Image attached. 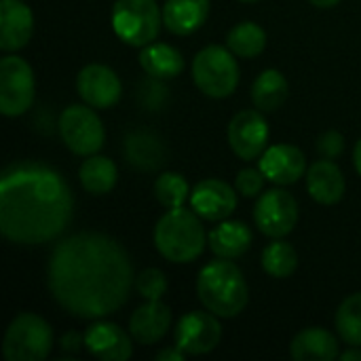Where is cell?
<instances>
[{
  "label": "cell",
  "mask_w": 361,
  "mask_h": 361,
  "mask_svg": "<svg viewBox=\"0 0 361 361\" xmlns=\"http://www.w3.org/2000/svg\"><path fill=\"white\" fill-rule=\"evenodd\" d=\"M47 283L55 302L72 317L102 319L129 300L133 269L116 239L102 233H78L53 247Z\"/></svg>",
  "instance_id": "6da1fadb"
},
{
  "label": "cell",
  "mask_w": 361,
  "mask_h": 361,
  "mask_svg": "<svg viewBox=\"0 0 361 361\" xmlns=\"http://www.w3.org/2000/svg\"><path fill=\"white\" fill-rule=\"evenodd\" d=\"M74 197L63 176L36 161L8 165L0 178V231L17 245L57 239L72 220Z\"/></svg>",
  "instance_id": "7a4b0ae2"
},
{
  "label": "cell",
  "mask_w": 361,
  "mask_h": 361,
  "mask_svg": "<svg viewBox=\"0 0 361 361\" xmlns=\"http://www.w3.org/2000/svg\"><path fill=\"white\" fill-rule=\"evenodd\" d=\"M197 294L207 311L224 319L237 317L250 302V290L241 269L226 258L212 260L199 271Z\"/></svg>",
  "instance_id": "3957f363"
},
{
  "label": "cell",
  "mask_w": 361,
  "mask_h": 361,
  "mask_svg": "<svg viewBox=\"0 0 361 361\" xmlns=\"http://www.w3.org/2000/svg\"><path fill=\"white\" fill-rule=\"evenodd\" d=\"M207 243V235L201 224V216L192 209H169L154 226V245L163 258L176 264L197 260Z\"/></svg>",
  "instance_id": "277c9868"
},
{
  "label": "cell",
  "mask_w": 361,
  "mask_h": 361,
  "mask_svg": "<svg viewBox=\"0 0 361 361\" xmlns=\"http://www.w3.org/2000/svg\"><path fill=\"white\" fill-rule=\"evenodd\" d=\"M192 78L199 91L209 97L224 99L239 85V66L231 49L209 44L192 59Z\"/></svg>",
  "instance_id": "5b68a950"
},
{
  "label": "cell",
  "mask_w": 361,
  "mask_h": 361,
  "mask_svg": "<svg viewBox=\"0 0 361 361\" xmlns=\"http://www.w3.org/2000/svg\"><path fill=\"white\" fill-rule=\"evenodd\" d=\"M163 11L154 0H116L112 6L114 34L129 47H146L157 40Z\"/></svg>",
  "instance_id": "8992f818"
},
{
  "label": "cell",
  "mask_w": 361,
  "mask_h": 361,
  "mask_svg": "<svg viewBox=\"0 0 361 361\" xmlns=\"http://www.w3.org/2000/svg\"><path fill=\"white\" fill-rule=\"evenodd\" d=\"M51 349L53 330L34 313L17 315L11 322L2 343V353L8 361H42L49 357Z\"/></svg>",
  "instance_id": "52a82bcc"
},
{
  "label": "cell",
  "mask_w": 361,
  "mask_h": 361,
  "mask_svg": "<svg viewBox=\"0 0 361 361\" xmlns=\"http://www.w3.org/2000/svg\"><path fill=\"white\" fill-rule=\"evenodd\" d=\"M59 133L63 144L80 157L97 154L106 140V129L93 106H68L59 116Z\"/></svg>",
  "instance_id": "ba28073f"
},
{
  "label": "cell",
  "mask_w": 361,
  "mask_h": 361,
  "mask_svg": "<svg viewBox=\"0 0 361 361\" xmlns=\"http://www.w3.org/2000/svg\"><path fill=\"white\" fill-rule=\"evenodd\" d=\"M34 72L30 63L17 55L0 61V110L4 116H21L34 102Z\"/></svg>",
  "instance_id": "9c48e42d"
},
{
  "label": "cell",
  "mask_w": 361,
  "mask_h": 361,
  "mask_svg": "<svg viewBox=\"0 0 361 361\" xmlns=\"http://www.w3.org/2000/svg\"><path fill=\"white\" fill-rule=\"evenodd\" d=\"M254 222L262 235L283 239L298 224V203L288 190L281 188L262 192L254 209Z\"/></svg>",
  "instance_id": "30bf717a"
},
{
  "label": "cell",
  "mask_w": 361,
  "mask_h": 361,
  "mask_svg": "<svg viewBox=\"0 0 361 361\" xmlns=\"http://www.w3.org/2000/svg\"><path fill=\"white\" fill-rule=\"evenodd\" d=\"M212 311H192L178 322L176 347L186 355L212 353L222 341V326Z\"/></svg>",
  "instance_id": "8fae6325"
},
{
  "label": "cell",
  "mask_w": 361,
  "mask_h": 361,
  "mask_svg": "<svg viewBox=\"0 0 361 361\" xmlns=\"http://www.w3.org/2000/svg\"><path fill=\"white\" fill-rule=\"evenodd\" d=\"M269 142V123L262 110H241L228 125V144L243 161L262 157Z\"/></svg>",
  "instance_id": "7c38bea8"
},
{
  "label": "cell",
  "mask_w": 361,
  "mask_h": 361,
  "mask_svg": "<svg viewBox=\"0 0 361 361\" xmlns=\"http://www.w3.org/2000/svg\"><path fill=\"white\" fill-rule=\"evenodd\" d=\"M76 89L87 106L102 108V110L112 108L121 99V93H123V85L116 72L102 63L85 66L78 72Z\"/></svg>",
  "instance_id": "4fadbf2b"
},
{
  "label": "cell",
  "mask_w": 361,
  "mask_h": 361,
  "mask_svg": "<svg viewBox=\"0 0 361 361\" xmlns=\"http://www.w3.org/2000/svg\"><path fill=\"white\" fill-rule=\"evenodd\" d=\"M237 188L222 180H203L190 192L192 209L209 222H222L237 209Z\"/></svg>",
  "instance_id": "5bb4252c"
},
{
  "label": "cell",
  "mask_w": 361,
  "mask_h": 361,
  "mask_svg": "<svg viewBox=\"0 0 361 361\" xmlns=\"http://www.w3.org/2000/svg\"><path fill=\"white\" fill-rule=\"evenodd\" d=\"M131 334L110 322H95L85 332L87 351L102 361H127L133 353Z\"/></svg>",
  "instance_id": "9a60e30c"
},
{
  "label": "cell",
  "mask_w": 361,
  "mask_h": 361,
  "mask_svg": "<svg viewBox=\"0 0 361 361\" xmlns=\"http://www.w3.org/2000/svg\"><path fill=\"white\" fill-rule=\"evenodd\" d=\"M307 159L300 148L292 144H275L260 157V171L267 180L279 186L298 182L305 176Z\"/></svg>",
  "instance_id": "2e32d148"
},
{
  "label": "cell",
  "mask_w": 361,
  "mask_h": 361,
  "mask_svg": "<svg viewBox=\"0 0 361 361\" xmlns=\"http://www.w3.org/2000/svg\"><path fill=\"white\" fill-rule=\"evenodd\" d=\"M34 32V15L21 0L0 2V49L13 53L23 49Z\"/></svg>",
  "instance_id": "e0dca14e"
},
{
  "label": "cell",
  "mask_w": 361,
  "mask_h": 361,
  "mask_svg": "<svg viewBox=\"0 0 361 361\" xmlns=\"http://www.w3.org/2000/svg\"><path fill=\"white\" fill-rule=\"evenodd\" d=\"M171 328V309L161 300H146L129 317V334L140 345H157Z\"/></svg>",
  "instance_id": "ac0fdd59"
},
{
  "label": "cell",
  "mask_w": 361,
  "mask_h": 361,
  "mask_svg": "<svg viewBox=\"0 0 361 361\" xmlns=\"http://www.w3.org/2000/svg\"><path fill=\"white\" fill-rule=\"evenodd\" d=\"M345 176L332 159L313 163L307 171V190L322 205H334L345 197Z\"/></svg>",
  "instance_id": "d6986e66"
},
{
  "label": "cell",
  "mask_w": 361,
  "mask_h": 361,
  "mask_svg": "<svg viewBox=\"0 0 361 361\" xmlns=\"http://www.w3.org/2000/svg\"><path fill=\"white\" fill-rule=\"evenodd\" d=\"M209 15V0H167L163 6V25L176 36L195 34Z\"/></svg>",
  "instance_id": "ffe728a7"
},
{
  "label": "cell",
  "mask_w": 361,
  "mask_h": 361,
  "mask_svg": "<svg viewBox=\"0 0 361 361\" xmlns=\"http://www.w3.org/2000/svg\"><path fill=\"white\" fill-rule=\"evenodd\" d=\"M207 243L218 258L235 260L252 247V231L245 222H239V220L224 222L222 220L209 233Z\"/></svg>",
  "instance_id": "44dd1931"
},
{
  "label": "cell",
  "mask_w": 361,
  "mask_h": 361,
  "mask_svg": "<svg viewBox=\"0 0 361 361\" xmlns=\"http://www.w3.org/2000/svg\"><path fill=\"white\" fill-rule=\"evenodd\" d=\"M290 353L296 361H332L341 357L336 336L324 328L302 330L292 341Z\"/></svg>",
  "instance_id": "7402d4cb"
},
{
  "label": "cell",
  "mask_w": 361,
  "mask_h": 361,
  "mask_svg": "<svg viewBox=\"0 0 361 361\" xmlns=\"http://www.w3.org/2000/svg\"><path fill=\"white\" fill-rule=\"evenodd\" d=\"M140 66L152 78L167 80V78H176L178 74H182V70H184V57L171 44L150 42V44L142 47Z\"/></svg>",
  "instance_id": "603a6c76"
},
{
  "label": "cell",
  "mask_w": 361,
  "mask_h": 361,
  "mask_svg": "<svg viewBox=\"0 0 361 361\" xmlns=\"http://www.w3.org/2000/svg\"><path fill=\"white\" fill-rule=\"evenodd\" d=\"M290 95L288 78L279 70H264L252 85V99L254 106L262 112L279 110Z\"/></svg>",
  "instance_id": "cb8c5ba5"
},
{
  "label": "cell",
  "mask_w": 361,
  "mask_h": 361,
  "mask_svg": "<svg viewBox=\"0 0 361 361\" xmlns=\"http://www.w3.org/2000/svg\"><path fill=\"white\" fill-rule=\"evenodd\" d=\"M80 184L87 192L91 195H106L116 186L118 180V171L116 165L108 159V157H99V154H91L82 161L80 169Z\"/></svg>",
  "instance_id": "d4e9b609"
},
{
  "label": "cell",
  "mask_w": 361,
  "mask_h": 361,
  "mask_svg": "<svg viewBox=\"0 0 361 361\" xmlns=\"http://www.w3.org/2000/svg\"><path fill=\"white\" fill-rule=\"evenodd\" d=\"M125 154L129 159V163L142 171H152L157 169L161 163H163V146L161 142L146 133V131H137V133H131L127 137V144H125Z\"/></svg>",
  "instance_id": "484cf974"
},
{
  "label": "cell",
  "mask_w": 361,
  "mask_h": 361,
  "mask_svg": "<svg viewBox=\"0 0 361 361\" xmlns=\"http://www.w3.org/2000/svg\"><path fill=\"white\" fill-rule=\"evenodd\" d=\"M226 47L237 57H245V59L258 57L267 47V32L254 21L237 23L226 36Z\"/></svg>",
  "instance_id": "4316f807"
},
{
  "label": "cell",
  "mask_w": 361,
  "mask_h": 361,
  "mask_svg": "<svg viewBox=\"0 0 361 361\" xmlns=\"http://www.w3.org/2000/svg\"><path fill=\"white\" fill-rule=\"evenodd\" d=\"M298 267V254L288 241H273L264 247L262 252V269L275 277V279H286L290 277Z\"/></svg>",
  "instance_id": "83f0119b"
},
{
  "label": "cell",
  "mask_w": 361,
  "mask_h": 361,
  "mask_svg": "<svg viewBox=\"0 0 361 361\" xmlns=\"http://www.w3.org/2000/svg\"><path fill=\"white\" fill-rule=\"evenodd\" d=\"M336 330L349 347H361V292L351 294L338 307Z\"/></svg>",
  "instance_id": "f1b7e54d"
},
{
  "label": "cell",
  "mask_w": 361,
  "mask_h": 361,
  "mask_svg": "<svg viewBox=\"0 0 361 361\" xmlns=\"http://www.w3.org/2000/svg\"><path fill=\"white\" fill-rule=\"evenodd\" d=\"M190 192L192 190H190L186 178L180 176V173H176V171L161 173L157 178V182H154V197L167 209L182 207L186 203V199L190 197Z\"/></svg>",
  "instance_id": "f546056e"
},
{
  "label": "cell",
  "mask_w": 361,
  "mask_h": 361,
  "mask_svg": "<svg viewBox=\"0 0 361 361\" xmlns=\"http://www.w3.org/2000/svg\"><path fill=\"white\" fill-rule=\"evenodd\" d=\"M135 290L144 300H161L167 292V277L159 269H146L135 277Z\"/></svg>",
  "instance_id": "4dcf8cb0"
},
{
  "label": "cell",
  "mask_w": 361,
  "mask_h": 361,
  "mask_svg": "<svg viewBox=\"0 0 361 361\" xmlns=\"http://www.w3.org/2000/svg\"><path fill=\"white\" fill-rule=\"evenodd\" d=\"M264 180H267V178H264V173L260 171V167H258V169L245 167V169H241V171L237 173L235 188H237V192H241L243 197L254 199V197H258V195L262 192Z\"/></svg>",
  "instance_id": "1f68e13d"
},
{
  "label": "cell",
  "mask_w": 361,
  "mask_h": 361,
  "mask_svg": "<svg viewBox=\"0 0 361 361\" xmlns=\"http://www.w3.org/2000/svg\"><path fill=\"white\" fill-rule=\"evenodd\" d=\"M345 150V137L338 131H326L317 140V152L324 159H336Z\"/></svg>",
  "instance_id": "d6a6232c"
},
{
  "label": "cell",
  "mask_w": 361,
  "mask_h": 361,
  "mask_svg": "<svg viewBox=\"0 0 361 361\" xmlns=\"http://www.w3.org/2000/svg\"><path fill=\"white\" fill-rule=\"evenodd\" d=\"M85 345V336H80L78 332H68L61 336V351L72 355V353H78L80 347Z\"/></svg>",
  "instance_id": "836d02e7"
},
{
  "label": "cell",
  "mask_w": 361,
  "mask_h": 361,
  "mask_svg": "<svg viewBox=\"0 0 361 361\" xmlns=\"http://www.w3.org/2000/svg\"><path fill=\"white\" fill-rule=\"evenodd\" d=\"M184 351L182 349H178V347H173V349H163L161 353H157V361H182L184 360Z\"/></svg>",
  "instance_id": "e575fe53"
},
{
  "label": "cell",
  "mask_w": 361,
  "mask_h": 361,
  "mask_svg": "<svg viewBox=\"0 0 361 361\" xmlns=\"http://www.w3.org/2000/svg\"><path fill=\"white\" fill-rule=\"evenodd\" d=\"M341 360L343 361H361V349L360 347H351L349 351L341 353Z\"/></svg>",
  "instance_id": "d590c367"
},
{
  "label": "cell",
  "mask_w": 361,
  "mask_h": 361,
  "mask_svg": "<svg viewBox=\"0 0 361 361\" xmlns=\"http://www.w3.org/2000/svg\"><path fill=\"white\" fill-rule=\"evenodd\" d=\"M311 4H315V6H319V8H332V6H336L341 0H309Z\"/></svg>",
  "instance_id": "8d00e7d4"
},
{
  "label": "cell",
  "mask_w": 361,
  "mask_h": 361,
  "mask_svg": "<svg viewBox=\"0 0 361 361\" xmlns=\"http://www.w3.org/2000/svg\"><path fill=\"white\" fill-rule=\"evenodd\" d=\"M353 163H355V169L361 176V140L355 144V152H353Z\"/></svg>",
  "instance_id": "74e56055"
},
{
  "label": "cell",
  "mask_w": 361,
  "mask_h": 361,
  "mask_svg": "<svg viewBox=\"0 0 361 361\" xmlns=\"http://www.w3.org/2000/svg\"><path fill=\"white\" fill-rule=\"evenodd\" d=\"M241 2H258V0H241Z\"/></svg>",
  "instance_id": "f35d334b"
}]
</instances>
